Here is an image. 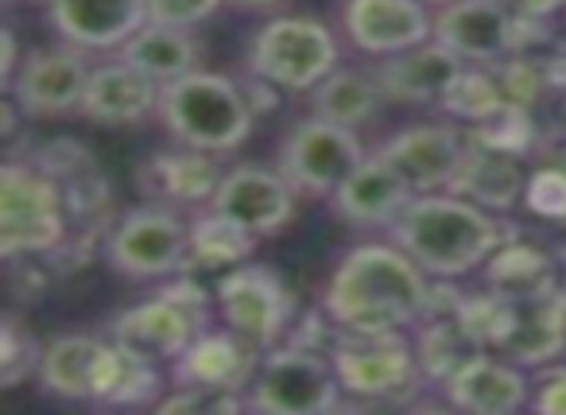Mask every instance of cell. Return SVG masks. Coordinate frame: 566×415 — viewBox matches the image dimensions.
Returning <instances> with one entry per match:
<instances>
[{
	"label": "cell",
	"instance_id": "cell-1",
	"mask_svg": "<svg viewBox=\"0 0 566 415\" xmlns=\"http://www.w3.org/2000/svg\"><path fill=\"white\" fill-rule=\"evenodd\" d=\"M431 276L400 245H357L334 264L323 288V311L349 334L416 330L431 307Z\"/></svg>",
	"mask_w": 566,
	"mask_h": 415
},
{
	"label": "cell",
	"instance_id": "cell-2",
	"mask_svg": "<svg viewBox=\"0 0 566 415\" xmlns=\"http://www.w3.org/2000/svg\"><path fill=\"white\" fill-rule=\"evenodd\" d=\"M388 234L431 280H462L485 268L501 245L520 237L516 226L454 190L416 195V203L388 226Z\"/></svg>",
	"mask_w": 566,
	"mask_h": 415
},
{
	"label": "cell",
	"instance_id": "cell-3",
	"mask_svg": "<svg viewBox=\"0 0 566 415\" xmlns=\"http://www.w3.org/2000/svg\"><path fill=\"white\" fill-rule=\"evenodd\" d=\"M74 237V218L63 183L28 152L9 156L0 167V257H51L59 260Z\"/></svg>",
	"mask_w": 566,
	"mask_h": 415
},
{
	"label": "cell",
	"instance_id": "cell-4",
	"mask_svg": "<svg viewBox=\"0 0 566 415\" xmlns=\"http://www.w3.org/2000/svg\"><path fill=\"white\" fill-rule=\"evenodd\" d=\"M156 117L179 144L213 152V156L237 152L256 125V110L241 82L202 71V66L159 90Z\"/></svg>",
	"mask_w": 566,
	"mask_h": 415
},
{
	"label": "cell",
	"instance_id": "cell-5",
	"mask_svg": "<svg viewBox=\"0 0 566 415\" xmlns=\"http://www.w3.org/2000/svg\"><path fill=\"white\" fill-rule=\"evenodd\" d=\"M342 381L334 373L331 353L307 350L295 342H275L260 353V365L249 381L252 412L268 415H323L342 407Z\"/></svg>",
	"mask_w": 566,
	"mask_h": 415
},
{
	"label": "cell",
	"instance_id": "cell-6",
	"mask_svg": "<svg viewBox=\"0 0 566 415\" xmlns=\"http://www.w3.org/2000/svg\"><path fill=\"white\" fill-rule=\"evenodd\" d=\"M338 35L311 17H272L249 43V74L287 94H311L331 71H338Z\"/></svg>",
	"mask_w": 566,
	"mask_h": 415
},
{
	"label": "cell",
	"instance_id": "cell-7",
	"mask_svg": "<svg viewBox=\"0 0 566 415\" xmlns=\"http://www.w3.org/2000/svg\"><path fill=\"white\" fill-rule=\"evenodd\" d=\"M105 264L125 280H171L190 268V221L171 206H136L105 234Z\"/></svg>",
	"mask_w": 566,
	"mask_h": 415
},
{
	"label": "cell",
	"instance_id": "cell-8",
	"mask_svg": "<svg viewBox=\"0 0 566 415\" xmlns=\"http://www.w3.org/2000/svg\"><path fill=\"white\" fill-rule=\"evenodd\" d=\"M539 35H547V20L524 17L512 0H454L434 12V40L462 63H504Z\"/></svg>",
	"mask_w": 566,
	"mask_h": 415
},
{
	"label": "cell",
	"instance_id": "cell-9",
	"mask_svg": "<svg viewBox=\"0 0 566 415\" xmlns=\"http://www.w3.org/2000/svg\"><path fill=\"white\" fill-rule=\"evenodd\" d=\"M218 307L213 291H206L187 272L164 280V288L144 303L128 307L113 319V338L133 342L156 357L175 361L202 330H210V314Z\"/></svg>",
	"mask_w": 566,
	"mask_h": 415
},
{
	"label": "cell",
	"instance_id": "cell-10",
	"mask_svg": "<svg viewBox=\"0 0 566 415\" xmlns=\"http://www.w3.org/2000/svg\"><path fill=\"white\" fill-rule=\"evenodd\" d=\"M331 361L346 396L377 400V404L411 396L427 381L408 330H396V334H349V330H342Z\"/></svg>",
	"mask_w": 566,
	"mask_h": 415
},
{
	"label": "cell",
	"instance_id": "cell-11",
	"mask_svg": "<svg viewBox=\"0 0 566 415\" xmlns=\"http://www.w3.org/2000/svg\"><path fill=\"white\" fill-rule=\"evenodd\" d=\"M365 156L369 152L357 141V128L334 125V121L311 113V117H303L300 125H292V133L283 136L280 164L275 167L295 187V195L331 198Z\"/></svg>",
	"mask_w": 566,
	"mask_h": 415
},
{
	"label": "cell",
	"instance_id": "cell-12",
	"mask_svg": "<svg viewBox=\"0 0 566 415\" xmlns=\"http://www.w3.org/2000/svg\"><path fill=\"white\" fill-rule=\"evenodd\" d=\"M213 299H218L221 322L256 350H272L292 330L295 299L287 283L264 264L244 260V264L229 268L213 288Z\"/></svg>",
	"mask_w": 566,
	"mask_h": 415
},
{
	"label": "cell",
	"instance_id": "cell-13",
	"mask_svg": "<svg viewBox=\"0 0 566 415\" xmlns=\"http://www.w3.org/2000/svg\"><path fill=\"white\" fill-rule=\"evenodd\" d=\"M90 51L82 48H48L32 51V55L20 63L17 79L4 94L20 105L24 117H66V113L82 110V97H86L90 82Z\"/></svg>",
	"mask_w": 566,
	"mask_h": 415
},
{
	"label": "cell",
	"instance_id": "cell-14",
	"mask_svg": "<svg viewBox=\"0 0 566 415\" xmlns=\"http://www.w3.org/2000/svg\"><path fill=\"white\" fill-rule=\"evenodd\" d=\"M342 32L361 55L388 59L434 40L427 0H342Z\"/></svg>",
	"mask_w": 566,
	"mask_h": 415
},
{
	"label": "cell",
	"instance_id": "cell-15",
	"mask_svg": "<svg viewBox=\"0 0 566 415\" xmlns=\"http://www.w3.org/2000/svg\"><path fill=\"white\" fill-rule=\"evenodd\" d=\"M465 148H470V136H462L454 125L423 121V125L396 128L377 152L411 183L416 195H431V190H450Z\"/></svg>",
	"mask_w": 566,
	"mask_h": 415
},
{
	"label": "cell",
	"instance_id": "cell-16",
	"mask_svg": "<svg viewBox=\"0 0 566 415\" xmlns=\"http://www.w3.org/2000/svg\"><path fill=\"white\" fill-rule=\"evenodd\" d=\"M43 4L51 32L94 55L120 51L148 24V0H43Z\"/></svg>",
	"mask_w": 566,
	"mask_h": 415
},
{
	"label": "cell",
	"instance_id": "cell-17",
	"mask_svg": "<svg viewBox=\"0 0 566 415\" xmlns=\"http://www.w3.org/2000/svg\"><path fill=\"white\" fill-rule=\"evenodd\" d=\"M213 210L229 214L233 221H241L244 229H252L256 237L280 234L295 214V187L283 179L280 172H268L256 164H241L233 172H226L218 195L210 198Z\"/></svg>",
	"mask_w": 566,
	"mask_h": 415
},
{
	"label": "cell",
	"instance_id": "cell-18",
	"mask_svg": "<svg viewBox=\"0 0 566 415\" xmlns=\"http://www.w3.org/2000/svg\"><path fill=\"white\" fill-rule=\"evenodd\" d=\"M260 353L233 330H202L179 357L171 361V381L187 388H213V392H249V381L260 365Z\"/></svg>",
	"mask_w": 566,
	"mask_h": 415
},
{
	"label": "cell",
	"instance_id": "cell-19",
	"mask_svg": "<svg viewBox=\"0 0 566 415\" xmlns=\"http://www.w3.org/2000/svg\"><path fill=\"white\" fill-rule=\"evenodd\" d=\"M411 203H416L411 183L403 179L380 152L365 156L361 164L349 172V179L331 195V210L338 214L342 221L361 226V229H373V226L388 229Z\"/></svg>",
	"mask_w": 566,
	"mask_h": 415
},
{
	"label": "cell",
	"instance_id": "cell-20",
	"mask_svg": "<svg viewBox=\"0 0 566 415\" xmlns=\"http://www.w3.org/2000/svg\"><path fill=\"white\" fill-rule=\"evenodd\" d=\"M450 407L473 415H509L532 400V381H527L524 365L509 357H489V353H473L454 376L439 384Z\"/></svg>",
	"mask_w": 566,
	"mask_h": 415
},
{
	"label": "cell",
	"instance_id": "cell-21",
	"mask_svg": "<svg viewBox=\"0 0 566 415\" xmlns=\"http://www.w3.org/2000/svg\"><path fill=\"white\" fill-rule=\"evenodd\" d=\"M462 71L465 63L450 48H442L439 40H427L411 51H400V55L377 59V66H373L388 102L403 105H442L447 90L454 86Z\"/></svg>",
	"mask_w": 566,
	"mask_h": 415
},
{
	"label": "cell",
	"instance_id": "cell-22",
	"mask_svg": "<svg viewBox=\"0 0 566 415\" xmlns=\"http://www.w3.org/2000/svg\"><path fill=\"white\" fill-rule=\"evenodd\" d=\"M159 82L148 79L140 66L125 63V59H109L90 71L86 97H82V117L94 125H140L144 117L159 110Z\"/></svg>",
	"mask_w": 566,
	"mask_h": 415
},
{
	"label": "cell",
	"instance_id": "cell-23",
	"mask_svg": "<svg viewBox=\"0 0 566 415\" xmlns=\"http://www.w3.org/2000/svg\"><path fill=\"white\" fill-rule=\"evenodd\" d=\"M226 172L218 167L213 152H198V148H179L171 152H156V156L144 159L140 167V190L159 206H210V198L218 195Z\"/></svg>",
	"mask_w": 566,
	"mask_h": 415
},
{
	"label": "cell",
	"instance_id": "cell-24",
	"mask_svg": "<svg viewBox=\"0 0 566 415\" xmlns=\"http://www.w3.org/2000/svg\"><path fill=\"white\" fill-rule=\"evenodd\" d=\"M527 175L532 172L524 167V156L493 148V144H481L470 136V148H465V159L458 167L450 190L493 214H509L512 206L524 203Z\"/></svg>",
	"mask_w": 566,
	"mask_h": 415
},
{
	"label": "cell",
	"instance_id": "cell-25",
	"mask_svg": "<svg viewBox=\"0 0 566 415\" xmlns=\"http://www.w3.org/2000/svg\"><path fill=\"white\" fill-rule=\"evenodd\" d=\"M164 392V373H159V357L133 342L109 338L102 353V365L94 376V396L90 404L102 407H140L156 404Z\"/></svg>",
	"mask_w": 566,
	"mask_h": 415
},
{
	"label": "cell",
	"instance_id": "cell-26",
	"mask_svg": "<svg viewBox=\"0 0 566 415\" xmlns=\"http://www.w3.org/2000/svg\"><path fill=\"white\" fill-rule=\"evenodd\" d=\"M105 338L94 334H63L55 342L43 345L40 369L35 381L48 396L55 400H74V404H90L94 396V376L102 365Z\"/></svg>",
	"mask_w": 566,
	"mask_h": 415
},
{
	"label": "cell",
	"instance_id": "cell-27",
	"mask_svg": "<svg viewBox=\"0 0 566 415\" xmlns=\"http://www.w3.org/2000/svg\"><path fill=\"white\" fill-rule=\"evenodd\" d=\"M558 268H563L558 257L512 237L509 245H501L489 257V264L481 272H485V283L493 291L516 299V303H532V299H543L558 288Z\"/></svg>",
	"mask_w": 566,
	"mask_h": 415
},
{
	"label": "cell",
	"instance_id": "cell-28",
	"mask_svg": "<svg viewBox=\"0 0 566 415\" xmlns=\"http://www.w3.org/2000/svg\"><path fill=\"white\" fill-rule=\"evenodd\" d=\"M385 102L388 97H385V90H380L377 74L357 71V66H338V71H331L311 90V110H315L318 117L334 121V125H346V128L369 125Z\"/></svg>",
	"mask_w": 566,
	"mask_h": 415
},
{
	"label": "cell",
	"instance_id": "cell-29",
	"mask_svg": "<svg viewBox=\"0 0 566 415\" xmlns=\"http://www.w3.org/2000/svg\"><path fill=\"white\" fill-rule=\"evenodd\" d=\"M117 55L125 59V63L140 66V71L148 74V79H156L159 86H167V82L198 71L195 32H187V28L156 24V20H148V24H144L140 32H136L133 40L117 51Z\"/></svg>",
	"mask_w": 566,
	"mask_h": 415
},
{
	"label": "cell",
	"instance_id": "cell-30",
	"mask_svg": "<svg viewBox=\"0 0 566 415\" xmlns=\"http://www.w3.org/2000/svg\"><path fill=\"white\" fill-rule=\"evenodd\" d=\"M260 237L252 229H244L241 221H233L229 214L198 210L190 218V268H210V272H229V268L244 264V260L256 252Z\"/></svg>",
	"mask_w": 566,
	"mask_h": 415
},
{
	"label": "cell",
	"instance_id": "cell-31",
	"mask_svg": "<svg viewBox=\"0 0 566 415\" xmlns=\"http://www.w3.org/2000/svg\"><path fill=\"white\" fill-rule=\"evenodd\" d=\"M442 110L450 117L465 121V125H489L501 113L516 110V102L509 97V86H504L496 63H465V71L458 74V82L442 97Z\"/></svg>",
	"mask_w": 566,
	"mask_h": 415
},
{
	"label": "cell",
	"instance_id": "cell-32",
	"mask_svg": "<svg viewBox=\"0 0 566 415\" xmlns=\"http://www.w3.org/2000/svg\"><path fill=\"white\" fill-rule=\"evenodd\" d=\"M40 357L43 345L35 342L32 330H24L17 314H4L0 322V388H20L40 369Z\"/></svg>",
	"mask_w": 566,
	"mask_h": 415
},
{
	"label": "cell",
	"instance_id": "cell-33",
	"mask_svg": "<svg viewBox=\"0 0 566 415\" xmlns=\"http://www.w3.org/2000/svg\"><path fill=\"white\" fill-rule=\"evenodd\" d=\"M524 206L535 218L547 221H566V167L547 159V164L532 167L524 190Z\"/></svg>",
	"mask_w": 566,
	"mask_h": 415
},
{
	"label": "cell",
	"instance_id": "cell-34",
	"mask_svg": "<svg viewBox=\"0 0 566 415\" xmlns=\"http://www.w3.org/2000/svg\"><path fill=\"white\" fill-rule=\"evenodd\" d=\"M221 4H226V0H148V20L195 32V28L206 24Z\"/></svg>",
	"mask_w": 566,
	"mask_h": 415
},
{
	"label": "cell",
	"instance_id": "cell-35",
	"mask_svg": "<svg viewBox=\"0 0 566 415\" xmlns=\"http://www.w3.org/2000/svg\"><path fill=\"white\" fill-rule=\"evenodd\" d=\"M527 407L543 415H566V365H543L535 373Z\"/></svg>",
	"mask_w": 566,
	"mask_h": 415
},
{
	"label": "cell",
	"instance_id": "cell-36",
	"mask_svg": "<svg viewBox=\"0 0 566 415\" xmlns=\"http://www.w3.org/2000/svg\"><path fill=\"white\" fill-rule=\"evenodd\" d=\"M17 71H20V40L12 28H4V32H0V86L9 90Z\"/></svg>",
	"mask_w": 566,
	"mask_h": 415
},
{
	"label": "cell",
	"instance_id": "cell-37",
	"mask_svg": "<svg viewBox=\"0 0 566 415\" xmlns=\"http://www.w3.org/2000/svg\"><path fill=\"white\" fill-rule=\"evenodd\" d=\"M512 4L532 20H551L566 9V0H512Z\"/></svg>",
	"mask_w": 566,
	"mask_h": 415
},
{
	"label": "cell",
	"instance_id": "cell-38",
	"mask_svg": "<svg viewBox=\"0 0 566 415\" xmlns=\"http://www.w3.org/2000/svg\"><path fill=\"white\" fill-rule=\"evenodd\" d=\"M233 9H280L283 0H226Z\"/></svg>",
	"mask_w": 566,
	"mask_h": 415
},
{
	"label": "cell",
	"instance_id": "cell-39",
	"mask_svg": "<svg viewBox=\"0 0 566 415\" xmlns=\"http://www.w3.org/2000/svg\"><path fill=\"white\" fill-rule=\"evenodd\" d=\"M555 164H563V167H566V148H558V152H555Z\"/></svg>",
	"mask_w": 566,
	"mask_h": 415
},
{
	"label": "cell",
	"instance_id": "cell-40",
	"mask_svg": "<svg viewBox=\"0 0 566 415\" xmlns=\"http://www.w3.org/2000/svg\"><path fill=\"white\" fill-rule=\"evenodd\" d=\"M427 4H431V9H442V4H454V0H427Z\"/></svg>",
	"mask_w": 566,
	"mask_h": 415
},
{
	"label": "cell",
	"instance_id": "cell-41",
	"mask_svg": "<svg viewBox=\"0 0 566 415\" xmlns=\"http://www.w3.org/2000/svg\"><path fill=\"white\" fill-rule=\"evenodd\" d=\"M558 260H563V268H566V245H563V249H558Z\"/></svg>",
	"mask_w": 566,
	"mask_h": 415
},
{
	"label": "cell",
	"instance_id": "cell-42",
	"mask_svg": "<svg viewBox=\"0 0 566 415\" xmlns=\"http://www.w3.org/2000/svg\"><path fill=\"white\" fill-rule=\"evenodd\" d=\"M4 4H17V0H4Z\"/></svg>",
	"mask_w": 566,
	"mask_h": 415
}]
</instances>
